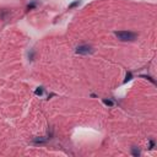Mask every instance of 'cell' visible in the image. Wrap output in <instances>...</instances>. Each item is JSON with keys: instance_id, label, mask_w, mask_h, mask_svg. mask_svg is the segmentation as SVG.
Here are the masks:
<instances>
[{"instance_id": "obj_1", "label": "cell", "mask_w": 157, "mask_h": 157, "mask_svg": "<svg viewBox=\"0 0 157 157\" xmlns=\"http://www.w3.org/2000/svg\"><path fill=\"white\" fill-rule=\"evenodd\" d=\"M115 36L122 42H131V41H134L136 38V33L130 32V31H117Z\"/></svg>"}, {"instance_id": "obj_2", "label": "cell", "mask_w": 157, "mask_h": 157, "mask_svg": "<svg viewBox=\"0 0 157 157\" xmlns=\"http://www.w3.org/2000/svg\"><path fill=\"white\" fill-rule=\"evenodd\" d=\"M91 52H92V49L89 46H78L76 48V53H78V54H89Z\"/></svg>"}, {"instance_id": "obj_3", "label": "cell", "mask_w": 157, "mask_h": 157, "mask_svg": "<svg viewBox=\"0 0 157 157\" xmlns=\"http://www.w3.org/2000/svg\"><path fill=\"white\" fill-rule=\"evenodd\" d=\"M103 103H104V104H107V106H109V107H112V106L114 104L111 100H103Z\"/></svg>"}, {"instance_id": "obj_4", "label": "cell", "mask_w": 157, "mask_h": 157, "mask_svg": "<svg viewBox=\"0 0 157 157\" xmlns=\"http://www.w3.org/2000/svg\"><path fill=\"white\" fill-rule=\"evenodd\" d=\"M130 80H131V72H128V74H126V78H125L124 82H128V81H130Z\"/></svg>"}, {"instance_id": "obj_5", "label": "cell", "mask_w": 157, "mask_h": 157, "mask_svg": "<svg viewBox=\"0 0 157 157\" xmlns=\"http://www.w3.org/2000/svg\"><path fill=\"white\" fill-rule=\"evenodd\" d=\"M80 3H81V2H80V0H76V2H75V3H72V4L70 5V8H74V6H77V5H80Z\"/></svg>"}, {"instance_id": "obj_6", "label": "cell", "mask_w": 157, "mask_h": 157, "mask_svg": "<svg viewBox=\"0 0 157 157\" xmlns=\"http://www.w3.org/2000/svg\"><path fill=\"white\" fill-rule=\"evenodd\" d=\"M133 155H134V156H139V155H140V151L136 150V148H133Z\"/></svg>"}, {"instance_id": "obj_7", "label": "cell", "mask_w": 157, "mask_h": 157, "mask_svg": "<svg viewBox=\"0 0 157 157\" xmlns=\"http://www.w3.org/2000/svg\"><path fill=\"white\" fill-rule=\"evenodd\" d=\"M36 93H37V95H42V93H43V90H42V89L39 87V89H38V90L36 91Z\"/></svg>"}]
</instances>
